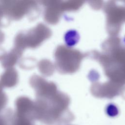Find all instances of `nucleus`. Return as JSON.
Returning a JSON list of instances; mask_svg holds the SVG:
<instances>
[{"label": "nucleus", "mask_w": 125, "mask_h": 125, "mask_svg": "<svg viewBox=\"0 0 125 125\" xmlns=\"http://www.w3.org/2000/svg\"><path fill=\"white\" fill-rule=\"evenodd\" d=\"M79 40V35L76 31L70 30L65 34V41L69 46H73Z\"/></svg>", "instance_id": "obj_1"}, {"label": "nucleus", "mask_w": 125, "mask_h": 125, "mask_svg": "<svg viewBox=\"0 0 125 125\" xmlns=\"http://www.w3.org/2000/svg\"><path fill=\"white\" fill-rule=\"evenodd\" d=\"M106 113L110 117L116 116L118 114V109L115 105L109 104L106 107Z\"/></svg>", "instance_id": "obj_2"}]
</instances>
